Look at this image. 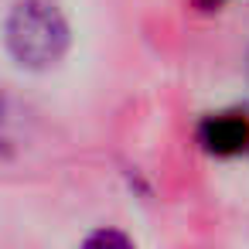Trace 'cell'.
<instances>
[{"instance_id": "1", "label": "cell", "mask_w": 249, "mask_h": 249, "mask_svg": "<svg viewBox=\"0 0 249 249\" xmlns=\"http://www.w3.org/2000/svg\"><path fill=\"white\" fill-rule=\"evenodd\" d=\"M4 38L18 65L41 72L69 52V21L52 0H21L7 18Z\"/></svg>"}, {"instance_id": "2", "label": "cell", "mask_w": 249, "mask_h": 249, "mask_svg": "<svg viewBox=\"0 0 249 249\" xmlns=\"http://www.w3.org/2000/svg\"><path fill=\"white\" fill-rule=\"evenodd\" d=\"M198 140L215 157H235V154L249 150V120L242 113H215V116L201 120Z\"/></svg>"}, {"instance_id": "3", "label": "cell", "mask_w": 249, "mask_h": 249, "mask_svg": "<svg viewBox=\"0 0 249 249\" xmlns=\"http://www.w3.org/2000/svg\"><path fill=\"white\" fill-rule=\"evenodd\" d=\"M82 249H133V242L116 229H99L82 242Z\"/></svg>"}, {"instance_id": "4", "label": "cell", "mask_w": 249, "mask_h": 249, "mask_svg": "<svg viewBox=\"0 0 249 249\" xmlns=\"http://www.w3.org/2000/svg\"><path fill=\"white\" fill-rule=\"evenodd\" d=\"M195 4L201 7V11H215V7H222L225 0H195Z\"/></svg>"}, {"instance_id": "5", "label": "cell", "mask_w": 249, "mask_h": 249, "mask_svg": "<svg viewBox=\"0 0 249 249\" xmlns=\"http://www.w3.org/2000/svg\"><path fill=\"white\" fill-rule=\"evenodd\" d=\"M246 75H249V55H246Z\"/></svg>"}]
</instances>
